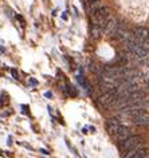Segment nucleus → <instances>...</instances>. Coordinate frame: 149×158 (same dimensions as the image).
<instances>
[{"mask_svg": "<svg viewBox=\"0 0 149 158\" xmlns=\"http://www.w3.org/2000/svg\"><path fill=\"white\" fill-rule=\"evenodd\" d=\"M126 46H128V50L130 51V52L134 55L136 58L143 59V58L147 56L148 50L145 48V47L143 46V43H141L140 40H137L134 36H130L128 39V40H126Z\"/></svg>", "mask_w": 149, "mask_h": 158, "instance_id": "nucleus-1", "label": "nucleus"}, {"mask_svg": "<svg viewBox=\"0 0 149 158\" xmlns=\"http://www.w3.org/2000/svg\"><path fill=\"white\" fill-rule=\"evenodd\" d=\"M143 145V138L140 135H130L126 139H124L122 142H120V150L122 153H126L129 150L137 148V146Z\"/></svg>", "mask_w": 149, "mask_h": 158, "instance_id": "nucleus-2", "label": "nucleus"}, {"mask_svg": "<svg viewBox=\"0 0 149 158\" xmlns=\"http://www.w3.org/2000/svg\"><path fill=\"white\" fill-rule=\"evenodd\" d=\"M117 98H118V89L113 90V91H108L105 93L102 97L100 98V103L105 106V107H109V106L114 105L117 102Z\"/></svg>", "mask_w": 149, "mask_h": 158, "instance_id": "nucleus-3", "label": "nucleus"}, {"mask_svg": "<svg viewBox=\"0 0 149 158\" xmlns=\"http://www.w3.org/2000/svg\"><path fill=\"white\" fill-rule=\"evenodd\" d=\"M118 23H117L116 18L113 16H109L106 19V22H105V26H104V31L109 35H114V32L117 31V28H118Z\"/></svg>", "mask_w": 149, "mask_h": 158, "instance_id": "nucleus-4", "label": "nucleus"}, {"mask_svg": "<svg viewBox=\"0 0 149 158\" xmlns=\"http://www.w3.org/2000/svg\"><path fill=\"white\" fill-rule=\"evenodd\" d=\"M133 34H134L133 36H134L137 40H140L141 43H144L145 40L149 39V30L147 28V27H136Z\"/></svg>", "mask_w": 149, "mask_h": 158, "instance_id": "nucleus-5", "label": "nucleus"}, {"mask_svg": "<svg viewBox=\"0 0 149 158\" xmlns=\"http://www.w3.org/2000/svg\"><path fill=\"white\" fill-rule=\"evenodd\" d=\"M113 137H114L118 142H122L124 139H126L128 137H130V129L126 127V126H124V125H121L120 129L117 130V133Z\"/></svg>", "mask_w": 149, "mask_h": 158, "instance_id": "nucleus-6", "label": "nucleus"}, {"mask_svg": "<svg viewBox=\"0 0 149 158\" xmlns=\"http://www.w3.org/2000/svg\"><path fill=\"white\" fill-rule=\"evenodd\" d=\"M120 126H121V122L117 119V118H110L106 123V130H108V133L113 137L117 133V130L120 129Z\"/></svg>", "mask_w": 149, "mask_h": 158, "instance_id": "nucleus-7", "label": "nucleus"}, {"mask_svg": "<svg viewBox=\"0 0 149 158\" xmlns=\"http://www.w3.org/2000/svg\"><path fill=\"white\" fill-rule=\"evenodd\" d=\"M133 123L137 125V126H141V127H149V115H148V113L133 117Z\"/></svg>", "mask_w": 149, "mask_h": 158, "instance_id": "nucleus-8", "label": "nucleus"}, {"mask_svg": "<svg viewBox=\"0 0 149 158\" xmlns=\"http://www.w3.org/2000/svg\"><path fill=\"white\" fill-rule=\"evenodd\" d=\"M69 94H70V95H73V97H75V95H77V91L74 90L73 86H69Z\"/></svg>", "mask_w": 149, "mask_h": 158, "instance_id": "nucleus-9", "label": "nucleus"}, {"mask_svg": "<svg viewBox=\"0 0 149 158\" xmlns=\"http://www.w3.org/2000/svg\"><path fill=\"white\" fill-rule=\"evenodd\" d=\"M11 74H12L14 79H18V78H19V75H18V73H16V70H11Z\"/></svg>", "mask_w": 149, "mask_h": 158, "instance_id": "nucleus-10", "label": "nucleus"}, {"mask_svg": "<svg viewBox=\"0 0 149 158\" xmlns=\"http://www.w3.org/2000/svg\"><path fill=\"white\" fill-rule=\"evenodd\" d=\"M143 158H149V152H148V153H147V154H145V156H144V157H143Z\"/></svg>", "mask_w": 149, "mask_h": 158, "instance_id": "nucleus-11", "label": "nucleus"}, {"mask_svg": "<svg viewBox=\"0 0 149 158\" xmlns=\"http://www.w3.org/2000/svg\"><path fill=\"white\" fill-rule=\"evenodd\" d=\"M92 3H97V2H100V0H90Z\"/></svg>", "mask_w": 149, "mask_h": 158, "instance_id": "nucleus-12", "label": "nucleus"}, {"mask_svg": "<svg viewBox=\"0 0 149 158\" xmlns=\"http://www.w3.org/2000/svg\"><path fill=\"white\" fill-rule=\"evenodd\" d=\"M147 85H148V87H149V78L147 79Z\"/></svg>", "mask_w": 149, "mask_h": 158, "instance_id": "nucleus-13", "label": "nucleus"}]
</instances>
